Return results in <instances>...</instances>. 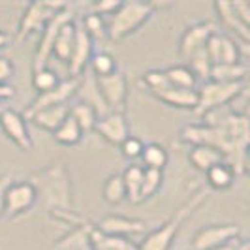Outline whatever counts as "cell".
Wrapping results in <instances>:
<instances>
[{
  "label": "cell",
  "instance_id": "obj_25",
  "mask_svg": "<svg viewBox=\"0 0 250 250\" xmlns=\"http://www.w3.org/2000/svg\"><path fill=\"white\" fill-rule=\"evenodd\" d=\"M90 245H92V250H139L138 245L132 243L130 239L104 235L94 226L90 229Z\"/></svg>",
  "mask_w": 250,
  "mask_h": 250
},
{
  "label": "cell",
  "instance_id": "obj_3",
  "mask_svg": "<svg viewBox=\"0 0 250 250\" xmlns=\"http://www.w3.org/2000/svg\"><path fill=\"white\" fill-rule=\"evenodd\" d=\"M207 198H209V192H205V188H198V190H196V192H194V194H192L158 229L150 231L149 235L141 241V245H138L139 250H169L171 249L173 239L177 237L181 226L185 224V220H187L188 216H192V213H194Z\"/></svg>",
  "mask_w": 250,
  "mask_h": 250
},
{
  "label": "cell",
  "instance_id": "obj_5",
  "mask_svg": "<svg viewBox=\"0 0 250 250\" xmlns=\"http://www.w3.org/2000/svg\"><path fill=\"white\" fill-rule=\"evenodd\" d=\"M247 88V81H239V83H214V81H205L201 83L200 88H196L198 92V104L194 107V113L198 117H205L211 111L222 109L231 100H235L241 96Z\"/></svg>",
  "mask_w": 250,
  "mask_h": 250
},
{
  "label": "cell",
  "instance_id": "obj_32",
  "mask_svg": "<svg viewBox=\"0 0 250 250\" xmlns=\"http://www.w3.org/2000/svg\"><path fill=\"white\" fill-rule=\"evenodd\" d=\"M141 158H143V162H145V167L160 169V171L167 166V160H169L167 150L164 149L160 143H149V145H145Z\"/></svg>",
  "mask_w": 250,
  "mask_h": 250
},
{
  "label": "cell",
  "instance_id": "obj_4",
  "mask_svg": "<svg viewBox=\"0 0 250 250\" xmlns=\"http://www.w3.org/2000/svg\"><path fill=\"white\" fill-rule=\"evenodd\" d=\"M152 13L154 10L150 2H138V0L123 2L121 8L111 15V21L107 25V36L113 42L125 40L126 36L134 34L139 26L145 25Z\"/></svg>",
  "mask_w": 250,
  "mask_h": 250
},
{
  "label": "cell",
  "instance_id": "obj_8",
  "mask_svg": "<svg viewBox=\"0 0 250 250\" xmlns=\"http://www.w3.org/2000/svg\"><path fill=\"white\" fill-rule=\"evenodd\" d=\"M96 87L100 92L102 100L107 105L109 111L125 113L126 98H128V81L123 72H113L105 77H94Z\"/></svg>",
  "mask_w": 250,
  "mask_h": 250
},
{
  "label": "cell",
  "instance_id": "obj_20",
  "mask_svg": "<svg viewBox=\"0 0 250 250\" xmlns=\"http://www.w3.org/2000/svg\"><path fill=\"white\" fill-rule=\"evenodd\" d=\"M68 115H70V105L62 104V105H51V107H45L42 111L34 113L28 121H32L38 128H43V130L53 134L68 119Z\"/></svg>",
  "mask_w": 250,
  "mask_h": 250
},
{
  "label": "cell",
  "instance_id": "obj_24",
  "mask_svg": "<svg viewBox=\"0 0 250 250\" xmlns=\"http://www.w3.org/2000/svg\"><path fill=\"white\" fill-rule=\"evenodd\" d=\"M188 160L192 162V166L196 169H200L203 173L207 169H211L213 166H216V164L226 162L224 156L218 150L211 149V147H205V145H194L192 150L188 152Z\"/></svg>",
  "mask_w": 250,
  "mask_h": 250
},
{
  "label": "cell",
  "instance_id": "obj_39",
  "mask_svg": "<svg viewBox=\"0 0 250 250\" xmlns=\"http://www.w3.org/2000/svg\"><path fill=\"white\" fill-rule=\"evenodd\" d=\"M143 141L138 138H134V136H128V138L119 145V149H121V152H123V156L125 158H128V160H136V158H139L141 154H143Z\"/></svg>",
  "mask_w": 250,
  "mask_h": 250
},
{
  "label": "cell",
  "instance_id": "obj_35",
  "mask_svg": "<svg viewBox=\"0 0 250 250\" xmlns=\"http://www.w3.org/2000/svg\"><path fill=\"white\" fill-rule=\"evenodd\" d=\"M59 83H61L59 74L55 70H51V68H42L38 72H32V87L38 90V94L55 88Z\"/></svg>",
  "mask_w": 250,
  "mask_h": 250
},
{
  "label": "cell",
  "instance_id": "obj_17",
  "mask_svg": "<svg viewBox=\"0 0 250 250\" xmlns=\"http://www.w3.org/2000/svg\"><path fill=\"white\" fill-rule=\"evenodd\" d=\"M90 59H92V40L83 30V26H77L74 49H72V57H70V62H68L70 75L72 77H79L87 70Z\"/></svg>",
  "mask_w": 250,
  "mask_h": 250
},
{
  "label": "cell",
  "instance_id": "obj_28",
  "mask_svg": "<svg viewBox=\"0 0 250 250\" xmlns=\"http://www.w3.org/2000/svg\"><path fill=\"white\" fill-rule=\"evenodd\" d=\"M123 183H125L126 190V198L132 201V203H141V181H143V167L141 166H128L123 173Z\"/></svg>",
  "mask_w": 250,
  "mask_h": 250
},
{
  "label": "cell",
  "instance_id": "obj_36",
  "mask_svg": "<svg viewBox=\"0 0 250 250\" xmlns=\"http://www.w3.org/2000/svg\"><path fill=\"white\" fill-rule=\"evenodd\" d=\"M83 30L87 32L90 40H102V38L107 36V25L104 21V17L98 15V13H88L83 17Z\"/></svg>",
  "mask_w": 250,
  "mask_h": 250
},
{
  "label": "cell",
  "instance_id": "obj_40",
  "mask_svg": "<svg viewBox=\"0 0 250 250\" xmlns=\"http://www.w3.org/2000/svg\"><path fill=\"white\" fill-rule=\"evenodd\" d=\"M13 74H15V68L12 61L8 57H0V85H6Z\"/></svg>",
  "mask_w": 250,
  "mask_h": 250
},
{
  "label": "cell",
  "instance_id": "obj_15",
  "mask_svg": "<svg viewBox=\"0 0 250 250\" xmlns=\"http://www.w3.org/2000/svg\"><path fill=\"white\" fill-rule=\"evenodd\" d=\"M104 235L111 237H130V235H141L147 229V222L139 218H128V216H119V214H109L102 218L98 224L94 226Z\"/></svg>",
  "mask_w": 250,
  "mask_h": 250
},
{
  "label": "cell",
  "instance_id": "obj_14",
  "mask_svg": "<svg viewBox=\"0 0 250 250\" xmlns=\"http://www.w3.org/2000/svg\"><path fill=\"white\" fill-rule=\"evenodd\" d=\"M214 32H218V26L213 21H201V23L188 26L187 30L183 32V36H181V42H179L181 59H188L192 53L205 47L209 38L213 36Z\"/></svg>",
  "mask_w": 250,
  "mask_h": 250
},
{
  "label": "cell",
  "instance_id": "obj_42",
  "mask_svg": "<svg viewBox=\"0 0 250 250\" xmlns=\"http://www.w3.org/2000/svg\"><path fill=\"white\" fill-rule=\"evenodd\" d=\"M231 6H233L235 13L239 15V19L245 25L250 26V4H247V2H231Z\"/></svg>",
  "mask_w": 250,
  "mask_h": 250
},
{
  "label": "cell",
  "instance_id": "obj_18",
  "mask_svg": "<svg viewBox=\"0 0 250 250\" xmlns=\"http://www.w3.org/2000/svg\"><path fill=\"white\" fill-rule=\"evenodd\" d=\"M214 10H216V15H218L220 23H222L228 30L235 32V34L241 38V42L247 45L250 42V26L245 25V23L239 19V15L235 13V10H233L231 2H214Z\"/></svg>",
  "mask_w": 250,
  "mask_h": 250
},
{
  "label": "cell",
  "instance_id": "obj_11",
  "mask_svg": "<svg viewBox=\"0 0 250 250\" xmlns=\"http://www.w3.org/2000/svg\"><path fill=\"white\" fill-rule=\"evenodd\" d=\"M241 237V228L235 224H213L201 228L192 239V250H213L228 241Z\"/></svg>",
  "mask_w": 250,
  "mask_h": 250
},
{
  "label": "cell",
  "instance_id": "obj_41",
  "mask_svg": "<svg viewBox=\"0 0 250 250\" xmlns=\"http://www.w3.org/2000/svg\"><path fill=\"white\" fill-rule=\"evenodd\" d=\"M121 4H123V2H117V0L96 2V4H94V13H98V15H102V17H104V15H113V13L121 8Z\"/></svg>",
  "mask_w": 250,
  "mask_h": 250
},
{
  "label": "cell",
  "instance_id": "obj_45",
  "mask_svg": "<svg viewBox=\"0 0 250 250\" xmlns=\"http://www.w3.org/2000/svg\"><path fill=\"white\" fill-rule=\"evenodd\" d=\"M8 43H10V34L4 32V30H0V49H4Z\"/></svg>",
  "mask_w": 250,
  "mask_h": 250
},
{
  "label": "cell",
  "instance_id": "obj_12",
  "mask_svg": "<svg viewBox=\"0 0 250 250\" xmlns=\"http://www.w3.org/2000/svg\"><path fill=\"white\" fill-rule=\"evenodd\" d=\"M0 128L8 136V139L13 141L21 150L30 152L34 149V141L30 138L28 125H26V119L23 117V113L15 111L12 107H6V111L0 117Z\"/></svg>",
  "mask_w": 250,
  "mask_h": 250
},
{
  "label": "cell",
  "instance_id": "obj_30",
  "mask_svg": "<svg viewBox=\"0 0 250 250\" xmlns=\"http://www.w3.org/2000/svg\"><path fill=\"white\" fill-rule=\"evenodd\" d=\"M70 117L77 123V126L81 128L83 134L85 132H92L94 126H96V121H98L96 111L90 105L83 104V102H79V104H75V105L70 107Z\"/></svg>",
  "mask_w": 250,
  "mask_h": 250
},
{
  "label": "cell",
  "instance_id": "obj_33",
  "mask_svg": "<svg viewBox=\"0 0 250 250\" xmlns=\"http://www.w3.org/2000/svg\"><path fill=\"white\" fill-rule=\"evenodd\" d=\"M164 183V173L160 169H152V167H143V181H141V201L152 198L160 188H162Z\"/></svg>",
  "mask_w": 250,
  "mask_h": 250
},
{
  "label": "cell",
  "instance_id": "obj_22",
  "mask_svg": "<svg viewBox=\"0 0 250 250\" xmlns=\"http://www.w3.org/2000/svg\"><path fill=\"white\" fill-rule=\"evenodd\" d=\"M249 66L245 62L235 64H213L209 72V81L214 83H239L247 81Z\"/></svg>",
  "mask_w": 250,
  "mask_h": 250
},
{
  "label": "cell",
  "instance_id": "obj_7",
  "mask_svg": "<svg viewBox=\"0 0 250 250\" xmlns=\"http://www.w3.org/2000/svg\"><path fill=\"white\" fill-rule=\"evenodd\" d=\"M68 21H74V12L70 10V6H68L66 10H62V12L55 13L49 19V23L43 26L40 43H38V49H36V53H34L32 72H38V70H42V68H47V61H49V57H51V51H53V43H55L57 32H59L61 26L66 25Z\"/></svg>",
  "mask_w": 250,
  "mask_h": 250
},
{
  "label": "cell",
  "instance_id": "obj_23",
  "mask_svg": "<svg viewBox=\"0 0 250 250\" xmlns=\"http://www.w3.org/2000/svg\"><path fill=\"white\" fill-rule=\"evenodd\" d=\"M90 229H92V224H85L77 226L74 231H70L66 237H62L55 250H92V245H90Z\"/></svg>",
  "mask_w": 250,
  "mask_h": 250
},
{
  "label": "cell",
  "instance_id": "obj_38",
  "mask_svg": "<svg viewBox=\"0 0 250 250\" xmlns=\"http://www.w3.org/2000/svg\"><path fill=\"white\" fill-rule=\"evenodd\" d=\"M141 85H145L147 92H158V90H164V88L169 87L167 83V77L164 74V70H149L141 75Z\"/></svg>",
  "mask_w": 250,
  "mask_h": 250
},
{
  "label": "cell",
  "instance_id": "obj_13",
  "mask_svg": "<svg viewBox=\"0 0 250 250\" xmlns=\"http://www.w3.org/2000/svg\"><path fill=\"white\" fill-rule=\"evenodd\" d=\"M205 49L211 64H235L241 62V57H243L239 43L226 32H214L209 38Z\"/></svg>",
  "mask_w": 250,
  "mask_h": 250
},
{
  "label": "cell",
  "instance_id": "obj_29",
  "mask_svg": "<svg viewBox=\"0 0 250 250\" xmlns=\"http://www.w3.org/2000/svg\"><path fill=\"white\" fill-rule=\"evenodd\" d=\"M205 175H207V183L214 190H226V188H229L233 185L235 177H237L228 162H220L216 164V166H213L211 169L205 171Z\"/></svg>",
  "mask_w": 250,
  "mask_h": 250
},
{
  "label": "cell",
  "instance_id": "obj_1",
  "mask_svg": "<svg viewBox=\"0 0 250 250\" xmlns=\"http://www.w3.org/2000/svg\"><path fill=\"white\" fill-rule=\"evenodd\" d=\"M203 125H188L181 130V141L194 145H205L218 150L233 169L235 175L247 173L249 156V117L245 113L229 109H216L203 117Z\"/></svg>",
  "mask_w": 250,
  "mask_h": 250
},
{
  "label": "cell",
  "instance_id": "obj_10",
  "mask_svg": "<svg viewBox=\"0 0 250 250\" xmlns=\"http://www.w3.org/2000/svg\"><path fill=\"white\" fill-rule=\"evenodd\" d=\"M38 201L36 188L32 187L30 181L12 183L4 192V214L17 216L26 211H30Z\"/></svg>",
  "mask_w": 250,
  "mask_h": 250
},
{
  "label": "cell",
  "instance_id": "obj_16",
  "mask_svg": "<svg viewBox=\"0 0 250 250\" xmlns=\"http://www.w3.org/2000/svg\"><path fill=\"white\" fill-rule=\"evenodd\" d=\"M94 132H98L107 143L119 147V145L130 136V126H128V121H126L125 113L109 111L107 115H104V117H100V119L96 121Z\"/></svg>",
  "mask_w": 250,
  "mask_h": 250
},
{
  "label": "cell",
  "instance_id": "obj_6",
  "mask_svg": "<svg viewBox=\"0 0 250 250\" xmlns=\"http://www.w3.org/2000/svg\"><path fill=\"white\" fill-rule=\"evenodd\" d=\"M66 8H68L66 2H32V4H28L26 10L23 12L21 21H19V26H17L15 42L21 43L30 34L43 30V26L49 23L51 17Z\"/></svg>",
  "mask_w": 250,
  "mask_h": 250
},
{
  "label": "cell",
  "instance_id": "obj_26",
  "mask_svg": "<svg viewBox=\"0 0 250 250\" xmlns=\"http://www.w3.org/2000/svg\"><path fill=\"white\" fill-rule=\"evenodd\" d=\"M77 94H81V98H83V104L90 105V107L96 111L98 119L109 113L107 105L104 104V100H102V96H100V92H98V87H96V79H94V75H88L87 79H85V83H83V85L79 83Z\"/></svg>",
  "mask_w": 250,
  "mask_h": 250
},
{
  "label": "cell",
  "instance_id": "obj_9",
  "mask_svg": "<svg viewBox=\"0 0 250 250\" xmlns=\"http://www.w3.org/2000/svg\"><path fill=\"white\" fill-rule=\"evenodd\" d=\"M79 77H70V79H64L61 81L55 88H51L47 92H40L34 100L30 102V105L26 107V111L23 113L26 121L34 115V113L42 111L45 107H51V105H62V104H68V100L77 94V88H79Z\"/></svg>",
  "mask_w": 250,
  "mask_h": 250
},
{
  "label": "cell",
  "instance_id": "obj_2",
  "mask_svg": "<svg viewBox=\"0 0 250 250\" xmlns=\"http://www.w3.org/2000/svg\"><path fill=\"white\" fill-rule=\"evenodd\" d=\"M30 183L36 188L38 200L43 201V205L51 213L74 211L72 181H70V173L64 167V164H53L49 167L38 171L32 175Z\"/></svg>",
  "mask_w": 250,
  "mask_h": 250
},
{
  "label": "cell",
  "instance_id": "obj_46",
  "mask_svg": "<svg viewBox=\"0 0 250 250\" xmlns=\"http://www.w3.org/2000/svg\"><path fill=\"white\" fill-rule=\"evenodd\" d=\"M237 250H250L249 241H245V239H243V243H241V245H239V247H237Z\"/></svg>",
  "mask_w": 250,
  "mask_h": 250
},
{
  "label": "cell",
  "instance_id": "obj_31",
  "mask_svg": "<svg viewBox=\"0 0 250 250\" xmlns=\"http://www.w3.org/2000/svg\"><path fill=\"white\" fill-rule=\"evenodd\" d=\"M53 138L57 139L61 145L72 147V145H77L83 139V132H81V128L77 126V123H75L74 119L68 115V119L53 132Z\"/></svg>",
  "mask_w": 250,
  "mask_h": 250
},
{
  "label": "cell",
  "instance_id": "obj_44",
  "mask_svg": "<svg viewBox=\"0 0 250 250\" xmlns=\"http://www.w3.org/2000/svg\"><path fill=\"white\" fill-rule=\"evenodd\" d=\"M15 96V88L12 87V85H0V102L4 100H10V98H13Z\"/></svg>",
  "mask_w": 250,
  "mask_h": 250
},
{
  "label": "cell",
  "instance_id": "obj_27",
  "mask_svg": "<svg viewBox=\"0 0 250 250\" xmlns=\"http://www.w3.org/2000/svg\"><path fill=\"white\" fill-rule=\"evenodd\" d=\"M164 74L167 77L169 87L173 88H187V90H196L198 88V77L194 72L188 68L187 64H177L167 70H164Z\"/></svg>",
  "mask_w": 250,
  "mask_h": 250
},
{
  "label": "cell",
  "instance_id": "obj_43",
  "mask_svg": "<svg viewBox=\"0 0 250 250\" xmlns=\"http://www.w3.org/2000/svg\"><path fill=\"white\" fill-rule=\"evenodd\" d=\"M10 185H12V177L0 175V216L4 214V192Z\"/></svg>",
  "mask_w": 250,
  "mask_h": 250
},
{
  "label": "cell",
  "instance_id": "obj_19",
  "mask_svg": "<svg viewBox=\"0 0 250 250\" xmlns=\"http://www.w3.org/2000/svg\"><path fill=\"white\" fill-rule=\"evenodd\" d=\"M150 94L162 104H167L171 107H179V109H194L198 104V92L187 90V88L167 87L164 90H158V92H150Z\"/></svg>",
  "mask_w": 250,
  "mask_h": 250
},
{
  "label": "cell",
  "instance_id": "obj_21",
  "mask_svg": "<svg viewBox=\"0 0 250 250\" xmlns=\"http://www.w3.org/2000/svg\"><path fill=\"white\" fill-rule=\"evenodd\" d=\"M75 30H77L75 21H68L66 25L61 26V30L57 32V38H55L51 55H55L64 64L70 62L72 49H74V43H75Z\"/></svg>",
  "mask_w": 250,
  "mask_h": 250
},
{
  "label": "cell",
  "instance_id": "obj_34",
  "mask_svg": "<svg viewBox=\"0 0 250 250\" xmlns=\"http://www.w3.org/2000/svg\"><path fill=\"white\" fill-rule=\"evenodd\" d=\"M104 200L109 205H119L126 200V190L123 177L121 175H111L107 177V181L104 183Z\"/></svg>",
  "mask_w": 250,
  "mask_h": 250
},
{
  "label": "cell",
  "instance_id": "obj_37",
  "mask_svg": "<svg viewBox=\"0 0 250 250\" xmlns=\"http://www.w3.org/2000/svg\"><path fill=\"white\" fill-rule=\"evenodd\" d=\"M90 68H92V74L94 77H105V75L117 72V62L109 53H96L92 55L90 59Z\"/></svg>",
  "mask_w": 250,
  "mask_h": 250
},
{
  "label": "cell",
  "instance_id": "obj_47",
  "mask_svg": "<svg viewBox=\"0 0 250 250\" xmlns=\"http://www.w3.org/2000/svg\"><path fill=\"white\" fill-rule=\"evenodd\" d=\"M6 111V105H4V102H0V117H2V113Z\"/></svg>",
  "mask_w": 250,
  "mask_h": 250
}]
</instances>
